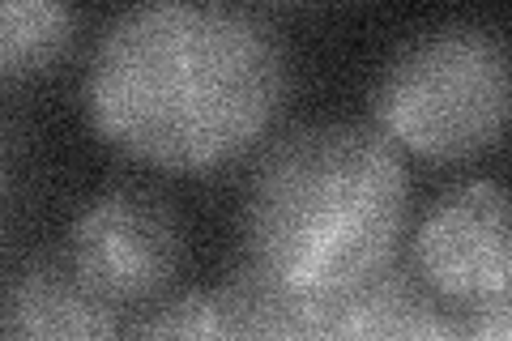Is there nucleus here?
I'll return each mask as SVG.
<instances>
[{
    "label": "nucleus",
    "mask_w": 512,
    "mask_h": 341,
    "mask_svg": "<svg viewBox=\"0 0 512 341\" xmlns=\"http://www.w3.org/2000/svg\"><path fill=\"white\" fill-rule=\"evenodd\" d=\"M73 39L69 0H0V81L47 73Z\"/></svg>",
    "instance_id": "obj_9"
},
{
    "label": "nucleus",
    "mask_w": 512,
    "mask_h": 341,
    "mask_svg": "<svg viewBox=\"0 0 512 341\" xmlns=\"http://www.w3.org/2000/svg\"><path fill=\"white\" fill-rule=\"evenodd\" d=\"M137 337H222L214 295H184L158 307V316L137 324Z\"/></svg>",
    "instance_id": "obj_10"
},
{
    "label": "nucleus",
    "mask_w": 512,
    "mask_h": 341,
    "mask_svg": "<svg viewBox=\"0 0 512 341\" xmlns=\"http://www.w3.org/2000/svg\"><path fill=\"white\" fill-rule=\"evenodd\" d=\"M184 235L171 209L150 192H107L73 226L69 261L82 282L120 312L158 295L180 269Z\"/></svg>",
    "instance_id": "obj_4"
},
{
    "label": "nucleus",
    "mask_w": 512,
    "mask_h": 341,
    "mask_svg": "<svg viewBox=\"0 0 512 341\" xmlns=\"http://www.w3.org/2000/svg\"><path fill=\"white\" fill-rule=\"evenodd\" d=\"M380 124L397 145L461 162L491 150L508 120V56L491 30L448 26L414 39L376 90Z\"/></svg>",
    "instance_id": "obj_3"
},
{
    "label": "nucleus",
    "mask_w": 512,
    "mask_h": 341,
    "mask_svg": "<svg viewBox=\"0 0 512 341\" xmlns=\"http://www.w3.org/2000/svg\"><path fill=\"white\" fill-rule=\"evenodd\" d=\"M222 337H325V303L303 299L252 261L214 290Z\"/></svg>",
    "instance_id": "obj_7"
},
{
    "label": "nucleus",
    "mask_w": 512,
    "mask_h": 341,
    "mask_svg": "<svg viewBox=\"0 0 512 341\" xmlns=\"http://www.w3.org/2000/svg\"><path fill=\"white\" fill-rule=\"evenodd\" d=\"M406 218V171L372 128L316 124L261 162L248 192L252 265L329 303L389 265Z\"/></svg>",
    "instance_id": "obj_2"
},
{
    "label": "nucleus",
    "mask_w": 512,
    "mask_h": 341,
    "mask_svg": "<svg viewBox=\"0 0 512 341\" xmlns=\"http://www.w3.org/2000/svg\"><path fill=\"white\" fill-rule=\"evenodd\" d=\"M419 273L440 299L466 312H508V201L491 180L461 184L419 226Z\"/></svg>",
    "instance_id": "obj_5"
},
{
    "label": "nucleus",
    "mask_w": 512,
    "mask_h": 341,
    "mask_svg": "<svg viewBox=\"0 0 512 341\" xmlns=\"http://www.w3.org/2000/svg\"><path fill=\"white\" fill-rule=\"evenodd\" d=\"M9 333L18 337H107L116 333V307L82 282L73 261H39L13 290Z\"/></svg>",
    "instance_id": "obj_6"
},
{
    "label": "nucleus",
    "mask_w": 512,
    "mask_h": 341,
    "mask_svg": "<svg viewBox=\"0 0 512 341\" xmlns=\"http://www.w3.org/2000/svg\"><path fill=\"white\" fill-rule=\"evenodd\" d=\"M448 324L431 316L427 299L393 273H372L355 290L325 303V337H440Z\"/></svg>",
    "instance_id": "obj_8"
},
{
    "label": "nucleus",
    "mask_w": 512,
    "mask_h": 341,
    "mask_svg": "<svg viewBox=\"0 0 512 341\" xmlns=\"http://www.w3.org/2000/svg\"><path fill=\"white\" fill-rule=\"evenodd\" d=\"M282 47L218 0H146L107 30L86 81L94 128L150 167L210 171L274 124Z\"/></svg>",
    "instance_id": "obj_1"
}]
</instances>
